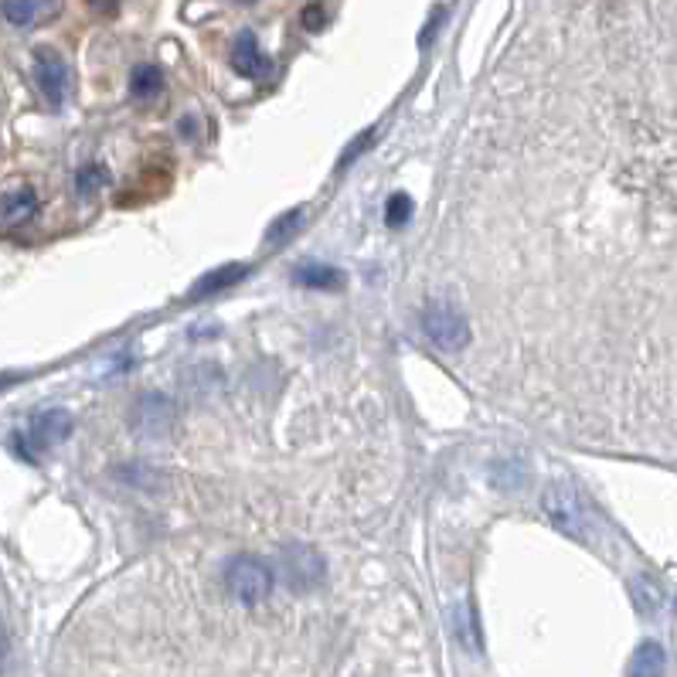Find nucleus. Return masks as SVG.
<instances>
[{
  "label": "nucleus",
  "instance_id": "f257e3e1",
  "mask_svg": "<svg viewBox=\"0 0 677 677\" xmlns=\"http://www.w3.org/2000/svg\"><path fill=\"white\" fill-rule=\"evenodd\" d=\"M273 582H276L273 569L256 555H235L232 562L225 565V589L239 606L252 609L266 603L269 592H273Z\"/></svg>",
  "mask_w": 677,
  "mask_h": 677
},
{
  "label": "nucleus",
  "instance_id": "f03ea898",
  "mask_svg": "<svg viewBox=\"0 0 677 677\" xmlns=\"http://www.w3.org/2000/svg\"><path fill=\"white\" fill-rule=\"evenodd\" d=\"M422 334H426L439 351L456 354L470 344V320L463 317L453 303L429 300L426 307H422Z\"/></svg>",
  "mask_w": 677,
  "mask_h": 677
},
{
  "label": "nucleus",
  "instance_id": "7ed1b4c3",
  "mask_svg": "<svg viewBox=\"0 0 677 677\" xmlns=\"http://www.w3.org/2000/svg\"><path fill=\"white\" fill-rule=\"evenodd\" d=\"M276 569H279V579H283L293 592H310V589L324 586V579H327L324 555H320L317 548H310V545L279 548Z\"/></svg>",
  "mask_w": 677,
  "mask_h": 677
},
{
  "label": "nucleus",
  "instance_id": "20e7f679",
  "mask_svg": "<svg viewBox=\"0 0 677 677\" xmlns=\"http://www.w3.org/2000/svg\"><path fill=\"white\" fill-rule=\"evenodd\" d=\"M133 433L143 439H167L174 429V402L160 392H147L140 395L137 405H133Z\"/></svg>",
  "mask_w": 677,
  "mask_h": 677
},
{
  "label": "nucleus",
  "instance_id": "39448f33",
  "mask_svg": "<svg viewBox=\"0 0 677 677\" xmlns=\"http://www.w3.org/2000/svg\"><path fill=\"white\" fill-rule=\"evenodd\" d=\"M35 79L52 106H62L72 89V69L55 48H35Z\"/></svg>",
  "mask_w": 677,
  "mask_h": 677
},
{
  "label": "nucleus",
  "instance_id": "423d86ee",
  "mask_svg": "<svg viewBox=\"0 0 677 677\" xmlns=\"http://www.w3.org/2000/svg\"><path fill=\"white\" fill-rule=\"evenodd\" d=\"M541 507L552 518L555 528H562L565 535L582 538L586 535V511H582V501L572 487H548L545 497H541Z\"/></svg>",
  "mask_w": 677,
  "mask_h": 677
},
{
  "label": "nucleus",
  "instance_id": "0eeeda50",
  "mask_svg": "<svg viewBox=\"0 0 677 677\" xmlns=\"http://www.w3.org/2000/svg\"><path fill=\"white\" fill-rule=\"evenodd\" d=\"M72 412H65V409H45V412H38L35 419H31V429H28V446H31V453H38V450H48V446H58V443H65V439L72 436Z\"/></svg>",
  "mask_w": 677,
  "mask_h": 677
},
{
  "label": "nucleus",
  "instance_id": "6e6552de",
  "mask_svg": "<svg viewBox=\"0 0 677 677\" xmlns=\"http://www.w3.org/2000/svg\"><path fill=\"white\" fill-rule=\"evenodd\" d=\"M41 198L31 184H14V188L0 191V225L4 228H18L28 225L38 215Z\"/></svg>",
  "mask_w": 677,
  "mask_h": 677
},
{
  "label": "nucleus",
  "instance_id": "1a4fd4ad",
  "mask_svg": "<svg viewBox=\"0 0 677 677\" xmlns=\"http://www.w3.org/2000/svg\"><path fill=\"white\" fill-rule=\"evenodd\" d=\"M232 69L239 75H245V79H262V75L269 72V58H266V52H262L259 38L252 35V31H242V35L235 38Z\"/></svg>",
  "mask_w": 677,
  "mask_h": 677
},
{
  "label": "nucleus",
  "instance_id": "9d476101",
  "mask_svg": "<svg viewBox=\"0 0 677 677\" xmlns=\"http://www.w3.org/2000/svg\"><path fill=\"white\" fill-rule=\"evenodd\" d=\"M293 279L307 290H337L344 283V273L337 266H327V262H303L293 269Z\"/></svg>",
  "mask_w": 677,
  "mask_h": 677
},
{
  "label": "nucleus",
  "instance_id": "9b49d317",
  "mask_svg": "<svg viewBox=\"0 0 677 677\" xmlns=\"http://www.w3.org/2000/svg\"><path fill=\"white\" fill-rule=\"evenodd\" d=\"M245 276H249V266H242V262H232V266H222V269H211L205 279H198V283H194L191 296H211V293L225 290V286H235Z\"/></svg>",
  "mask_w": 677,
  "mask_h": 677
},
{
  "label": "nucleus",
  "instance_id": "f8f14e48",
  "mask_svg": "<svg viewBox=\"0 0 677 677\" xmlns=\"http://www.w3.org/2000/svg\"><path fill=\"white\" fill-rule=\"evenodd\" d=\"M160 89H164V72H160L157 65L143 62V65H137V69H133V75H130V92L137 99H154Z\"/></svg>",
  "mask_w": 677,
  "mask_h": 677
},
{
  "label": "nucleus",
  "instance_id": "ddd939ff",
  "mask_svg": "<svg viewBox=\"0 0 677 677\" xmlns=\"http://www.w3.org/2000/svg\"><path fill=\"white\" fill-rule=\"evenodd\" d=\"M453 630H456V637L463 640V647L473 650V654H480V630H477V616H473L470 603L453 609Z\"/></svg>",
  "mask_w": 677,
  "mask_h": 677
},
{
  "label": "nucleus",
  "instance_id": "4468645a",
  "mask_svg": "<svg viewBox=\"0 0 677 677\" xmlns=\"http://www.w3.org/2000/svg\"><path fill=\"white\" fill-rule=\"evenodd\" d=\"M664 671V647L654 640L640 643L637 654L630 660V674H660Z\"/></svg>",
  "mask_w": 677,
  "mask_h": 677
},
{
  "label": "nucleus",
  "instance_id": "2eb2a0df",
  "mask_svg": "<svg viewBox=\"0 0 677 677\" xmlns=\"http://www.w3.org/2000/svg\"><path fill=\"white\" fill-rule=\"evenodd\" d=\"M120 480H126V484H133V487H140V490L164 487V477H160L154 467H147V463H126V467L120 470Z\"/></svg>",
  "mask_w": 677,
  "mask_h": 677
},
{
  "label": "nucleus",
  "instance_id": "dca6fc26",
  "mask_svg": "<svg viewBox=\"0 0 677 677\" xmlns=\"http://www.w3.org/2000/svg\"><path fill=\"white\" fill-rule=\"evenodd\" d=\"M0 11H4V18L11 24L28 28V24L41 14V7H38V0H0Z\"/></svg>",
  "mask_w": 677,
  "mask_h": 677
},
{
  "label": "nucleus",
  "instance_id": "f3484780",
  "mask_svg": "<svg viewBox=\"0 0 677 677\" xmlns=\"http://www.w3.org/2000/svg\"><path fill=\"white\" fill-rule=\"evenodd\" d=\"M109 174L103 164H86L79 174H75V191H79V198H92L99 188H106Z\"/></svg>",
  "mask_w": 677,
  "mask_h": 677
},
{
  "label": "nucleus",
  "instance_id": "a211bd4d",
  "mask_svg": "<svg viewBox=\"0 0 677 677\" xmlns=\"http://www.w3.org/2000/svg\"><path fill=\"white\" fill-rule=\"evenodd\" d=\"M303 218H307V211L303 208H293V211H286V215H279L273 225H269V232H266V242L269 245H276V242H286L290 235L296 232V228L303 225Z\"/></svg>",
  "mask_w": 677,
  "mask_h": 677
},
{
  "label": "nucleus",
  "instance_id": "6ab92c4d",
  "mask_svg": "<svg viewBox=\"0 0 677 677\" xmlns=\"http://www.w3.org/2000/svg\"><path fill=\"white\" fill-rule=\"evenodd\" d=\"M412 211H416V201L409 198V194H392L388 198V205H385V222L392 225V228H402L405 222L412 218Z\"/></svg>",
  "mask_w": 677,
  "mask_h": 677
},
{
  "label": "nucleus",
  "instance_id": "aec40b11",
  "mask_svg": "<svg viewBox=\"0 0 677 677\" xmlns=\"http://www.w3.org/2000/svg\"><path fill=\"white\" fill-rule=\"evenodd\" d=\"M300 21H303V28H307V31H317L320 24H324V11H320V7L313 4L310 11H303V18H300Z\"/></svg>",
  "mask_w": 677,
  "mask_h": 677
},
{
  "label": "nucleus",
  "instance_id": "412c9836",
  "mask_svg": "<svg viewBox=\"0 0 677 677\" xmlns=\"http://www.w3.org/2000/svg\"><path fill=\"white\" fill-rule=\"evenodd\" d=\"M371 133H375V130H368V133H361V137H358V140H354V147H351V150H348V154H344V157H341V164H344V167H348V164H351V160H354V154H358V150H365V147H368V140H371Z\"/></svg>",
  "mask_w": 677,
  "mask_h": 677
},
{
  "label": "nucleus",
  "instance_id": "4be33fe9",
  "mask_svg": "<svg viewBox=\"0 0 677 677\" xmlns=\"http://www.w3.org/2000/svg\"><path fill=\"white\" fill-rule=\"evenodd\" d=\"M96 14H116V0H86Z\"/></svg>",
  "mask_w": 677,
  "mask_h": 677
},
{
  "label": "nucleus",
  "instance_id": "5701e85b",
  "mask_svg": "<svg viewBox=\"0 0 677 677\" xmlns=\"http://www.w3.org/2000/svg\"><path fill=\"white\" fill-rule=\"evenodd\" d=\"M7 650H11V637H7V630H4V623H0V664H4V657H7Z\"/></svg>",
  "mask_w": 677,
  "mask_h": 677
},
{
  "label": "nucleus",
  "instance_id": "b1692460",
  "mask_svg": "<svg viewBox=\"0 0 677 677\" xmlns=\"http://www.w3.org/2000/svg\"><path fill=\"white\" fill-rule=\"evenodd\" d=\"M239 4H252V0H239Z\"/></svg>",
  "mask_w": 677,
  "mask_h": 677
}]
</instances>
